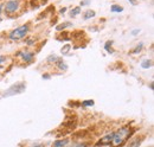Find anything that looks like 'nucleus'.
Instances as JSON below:
<instances>
[{
  "label": "nucleus",
  "instance_id": "cd10ccee",
  "mask_svg": "<svg viewBox=\"0 0 154 147\" xmlns=\"http://www.w3.org/2000/svg\"><path fill=\"white\" fill-rule=\"evenodd\" d=\"M32 147H44L43 145H34V146H32Z\"/></svg>",
  "mask_w": 154,
  "mask_h": 147
},
{
  "label": "nucleus",
  "instance_id": "b1692460",
  "mask_svg": "<svg viewBox=\"0 0 154 147\" xmlns=\"http://www.w3.org/2000/svg\"><path fill=\"white\" fill-rule=\"evenodd\" d=\"M139 32H140V30H134V31L132 32V35H133V36H136Z\"/></svg>",
  "mask_w": 154,
  "mask_h": 147
},
{
  "label": "nucleus",
  "instance_id": "6ab92c4d",
  "mask_svg": "<svg viewBox=\"0 0 154 147\" xmlns=\"http://www.w3.org/2000/svg\"><path fill=\"white\" fill-rule=\"evenodd\" d=\"M70 44H66L64 47H62V54H68V51L70 50Z\"/></svg>",
  "mask_w": 154,
  "mask_h": 147
},
{
  "label": "nucleus",
  "instance_id": "a211bd4d",
  "mask_svg": "<svg viewBox=\"0 0 154 147\" xmlns=\"http://www.w3.org/2000/svg\"><path fill=\"white\" fill-rule=\"evenodd\" d=\"M82 106H83V107L94 106V101H93V100H86V101H83V102H82Z\"/></svg>",
  "mask_w": 154,
  "mask_h": 147
},
{
  "label": "nucleus",
  "instance_id": "7ed1b4c3",
  "mask_svg": "<svg viewBox=\"0 0 154 147\" xmlns=\"http://www.w3.org/2000/svg\"><path fill=\"white\" fill-rule=\"evenodd\" d=\"M25 90V83L20 82V83H17L14 85H12L11 88H8V90L3 95L4 97L6 96H12V95H16V94H20Z\"/></svg>",
  "mask_w": 154,
  "mask_h": 147
},
{
  "label": "nucleus",
  "instance_id": "f3484780",
  "mask_svg": "<svg viewBox=\"0 0 154 147\" xmlns=\"http://www.w3.org/2000/svg\"><path fill=\"white\" fill-rule=\"evenodd\" d=\"M142 47H143V44H142V43H140V45H138L135 49H134V50L132 51V54H139V52L141 51V49H142Z\"/></svg>",
  "mask_w": 154,
  "mask_h": 147
},
{
  "label": "nucleus",
  "instance_id": "aec40b11",
  "mask_svg": "<svg viewBox=\"0 0 154 147\" xmlns=\"http://www.w3.org/2000/svg\"><path fill=\"white\" fill-rule=\"evenodd\" d=\"M90 4V0H82L81 1V5L82 6H86V5H89Z\"/></svg>",
  "mask_w": 154,
  "mask_h": 147
},
{
  "label": "nucleus",
  "instance_id": "4be33fe9",
  "mask_svg": "<svg viewBox=\"0 0 154 147\" xmlns=\"http://www.w3.org/2000/svg\"><path fill=\"white\" fill-rule=\"evenodd\" d=\"M128 1H129L132 5H136V4H138V1H136V0H128Z\"/></svg>",
  "mask_w": 154,
  "mask_h": 147
},
{
  "label": "nucleus",
  "instance_id": "a878e982",
  "mask_svg": "<svg viewBox=\"0 0 154 147\" xmlns=\"http://www.w3.org/2000/svg\"><path fill=\"white\" fill-rule=\"evenodd\" d=\"M3 7H4V5L1 4V5H0V14H1V9H3ZM0 22H1V17H0Z\"/></svg>",
  "mask_w": 154,
  "mask_h": 147
},
{
  "label": "nucleus",
  "instance_id": "f03ea898",
  "mask_svg": "<svg viewBox=\"0 0 154 147\" xmlns=\"http://www.w3.org/2000/svg\"><path fill=\"white\" fill-rule=\"evenodd\" d=\"M28 28H30L28 25H23L20 27L16 28V30H13L9 33V39H12V41H19V39L24 38L26 36V33L28 32Z\"/></svg>",
  "mask_w": 154,
  "mask_h": 147
},
{
  "label": "nucleus",
  "instance_id": "2eb2a0df",
  "mask_svg": "<svg viewBox=\"0 0 154 147\" xmlns=\"http://www.w3.org/2000/svg\"><path fill=\"white\" fill-rule=\"evenodd\" d=\"M80 12H81V8L80 7H75L74 9H71V11H70V16L71 17H76L77 14H80Z\"/></svg>",
  "mask_w": 154,
  "mask_h": 147
},
{
  "label": "nucleus",
  "instance_id": "393cba45",
  "mask_svg": "<svg viewBox=\"0 0 154 147\" xmlns=\"http://www.w3.org/2000/svg\"><path fill=\"white\" fill-rule=\"evenodd\" d=\"M43 78H45V80H49V78H50V75H43Z\"/></svg>",
  "mask_w": 154,
  "mask_h": 147
},
{
  "label": "nucleus",
  "instance_id": "20e7f679",
  "mask_svg": "<svg viewBox=\"0 0 154 147\" xmlns=\"http://www.w3.org/2000/svg\"><path fill=\"white\" fill-rule=\"evenodd\" d=\"M18 8H19V0H9V1L6 3L5 11L6 13H14Z\"/></svg>",
  "mask_w": 154,
  "mask_h": 147
},
{
  "label": "nucleus",
  "instance_id": "423d86ee",
  "mask_svg": "<svg viewBox=\"0 0 154 147\" xmlns=\"http://www.w3.org/2000/svg\"><path fill=\"white\" fill-rule=\"evenodd\" d=\"M17 56H20L25 62H31L34 55H33V52H28V51H19L17 54Z\"/></svg>",
  "mask_w": 154,
  "mask_h": 147
},
{
  "label": "nucleus",
  "instance_id": "bb28decb",
  "mask_svg": "<svg viewBox=\"0 0 154 147\" xmlns=\"http://www.w3.org/2000/svg\"><path fill=\"white\" fill-rule=\"evenodd\" d=\"M65 11H66V8H62V9H61V13H62V14H63V13H64V12H65Z\"/></svg>",
  "mask_w": 154,
  "mask_h": 147
},
{
  "label": "nucleus",
  "instance_id": "0eeeda50",
  "mask_svg": "<svg viewBox=\"0 0 154 147\" xmlns=\"http://www.w3.org/2000/svg\"><path fill=\"white\" fill-rule=\"evenodd\" d=\"M69 142V139H61V140H56L53 142V147H66Z\"/></svg>",
  "mask_w": 154,
  "mask_h": 147
},
{
  "label": "nucleus",
  "instance_id": "6e6552de",
  "mask_svg": "<svg viewBox=\"0 0 154 147\" xmlns=\"http://www.w3.org/2000/svg\"><path fill=\"white\" fill-rule=\"evenodd\" d=\"M143 140V138H135V139H133L130 142H129V145H128V147H139V145L141 144V141Z\"/></svg>",
  "mask_w": 154,
  "mask_h": 147
},
{
  "label": "nucleus",
  "instance_id": "9d476101",
  "mask_svg": "<svg viewBox=\"0 0 154 147\" xmlns=\"http://www.w3.org/2000/svg\"><path fill=\"white\" fill-rule=\"evenodd\" d=\"M69 26H71V23H69V22H66V23H63V24H61V25H58L56 27V30L57 31H62V30H64V28H66V27H69Z\"/></svg>",
  "mask_w": 154,
  "mask_h": 147
},
{
  "label": "nucleus",
  "instance_id": "1a4fd4ad",
  "mask_svg": "<svg viewBox=\"0 0 154 147\" xmlns=\"http://www.w3.org/2000/svg\"><path fill=\"white\" fill-rule=\"evenodd\" d=\"M57 65H58V68L61 70H63V71H66L68 70V65H66V63L64 62V61H62V60H58V62L56 63Z\"/></svg>",
  "mask_w": 154,
  "mask_h": 147
},
{
  "label": "nucleus",
  "instance_id": "4468645a",
  "mask_svg": "<svg viewBox=\"0 0 154 147\" xmlns=\"http://www.w3.org/2000/svg\"><path fill=\"white\" fill-rule=\"evenodd\" d=\"M141 66L143 68V69H148V68H151L152 66V61H143L142 63H141Z\"/></svg>",
  "mask_w": 154,
  "mask_h": 147
},
{
  "label": "nucleus",
  "instance_id": "f8f14e48",
  "mask_svg": "<svg viewBox=\"0 0 154 147\" xmlns=\"http://www.w3.org/2000/svg\"><path fill=\"white\" fill-rule=\"evenodd\" d=\"M93 17H95V11H93V9H89V11H86V12L84 13V16H83L84 19H90V18H93Z\"/></svg>",
  "mask_w": 154,
  "mask_h": 147
},
{
  "label": "nucleus",
  "instance_id": "9b49d317",
  "mask_svg": "<svg viewBox=\"0 0 154 147\" xmlns=\"http://www.w3.org/2000/svg\"><path fill=\"white\" fill-rule=\"evenodd\" d=\"M58 60H59V57L56 56V55H50L49 57H47V62L49 63H57Z\"/></svg>",
  "mask_w": 154,
  "mask_h": 147
},
{
  "label": "nucleus",
  "instance_id": "ddd939ff",
  "mask_svg": "<svg viewBox=\"0 0 154 147\" xmlns=\"http://www.w3.org/2000/svg\"><path fill=\"white\" fill-rule=\"evenodd\" d=\"M110 11H111V12H119V13H120V12L123 11V8H122L121 6H119V5H113L111 8H110Z\"/></svg>",
  "mask_w": 154,
  "mask_h": 147
},
{
  "label": "nucleus",
  "instance_id": "dca6fc26",
  "mask_svg": "<svg viewBox=\"0 0 154 147\" xmlns=\"http://www.w3.org/2000/svg\"><path fill=\"white\" fill-rule=\"evenodd\" d=\"M111 44H113V42L110 41V42H107V43H105V45H104V49H105V50H107L109 54H113V50H111V49H109V46H111Z\"/></svg>",
  "mask_w": 154,
  "mask_h": 147
},
{
  "label": "nucleus",
  "instance_id": "f257e3e1",
  "mask_svg": "<svg viewBox=\"0 0 154 147\" xmlns=\"http://www.w3.org/2000/svg\"><path fill=\"white\" fill-rule=\"evenodd\" d=\"M130 134H132V128L130 127H122V128H120L118 132L114 133L111 144L114 146H120L129 138Z\"/></svg>",
  "mask_w": 154,
  "mask_h": 147
},
{
  "label": "nucleus",
  "instance_id": "412c9836",
  "mask_svg": "<svg viewBox=\"0 0 154 147\" xmlns=\"http://www.w3.org/2000/svg\"><path fill=\"white\" fill-rule=\"evenodd\" d=\"M5 60H6V58H5L4 56H0V64L4 63V62H5Z\"/></svg>",
  "mask_w": 154,
  "mask_h": 147
},
{
  "label": "nucleus",
  "instance_id": "39448f33",
  "mask_svg": "<svg viewBox=\"0 0 154 147\" xmlns=\"http://www.w3.org/2000/svg\"><path fill=\"white\" fill-rule=\"evenodd\" d=\"M113 136H114V133H110L108 135H105L104 138H101L97 142H96V147H99V146H105V145H110L113 142Z\"/></svg>",
  "mask_w": 154,
  "mask_h": 147
},
{
  "label": "nucleus",
  "instance_id": "5701e85b",
  "mask_svg": "<svg viewBox=\"0 0 154 147\" xmlns=\"http://www.w3.org/2000/svg\"><path fill=\"white\" fill-rule=\"evenodd\" d=\"M26 43H27L28 45H32V44H33V41H32V39H27Z\"/></svg>",
  "mask_w": 154,
  "mask_h": 147
}]
</instances>
